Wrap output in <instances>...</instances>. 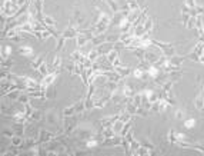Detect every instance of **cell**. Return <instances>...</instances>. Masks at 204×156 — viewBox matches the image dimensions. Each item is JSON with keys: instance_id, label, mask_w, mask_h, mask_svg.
Here are the masks:
<instances>
[{"instance_id": "obj_8", "label": "cell", "mask_w": 204, "mask_h": 156, "mask_svg": "<svg viewBox=\"0 0 204 156\" xmlns=\"http://www.w3.org/2000/svg\"><path fill=\"white\" fill-rule=\"evenodd\" d=\"M86 58H87V56L82 55L79 50H76V52H73V53L70 55V60H72V62H74V63H83Z\"/></svg>"}, {"instance_id": "obj_31", "label": "cell", "mask_w": 204, "mask_h": 156, "mask_svg": "<svg viewBox=\"0 0 204 156\" xmlns=\"http://www.w3.org/2000/svg\"><path fill=\"white\" fill-rule=\"evenodd\" d=\"M198 62L204 65V53H203V55H200V59H198Z\"/></svg>"}, {"instance_id": "obj_16", "label": "cell", "mask_w": 204, "mask_h": 156, "mask_svg": "<svg viewBox=\"0 0 204 156\" xmlns=\"http://www.w3.org/2000/svg\"><path fill=\"white\" fill-rule=\"evenodd\" d=\"M116 72L120 74V76H129V74L131 73V69H129V67H123V66H119V67H116Z\"/></svg>"}, {"instance_id": "obj_17", "label": "cell", "mask_w": 204, "mask_h": 156, "mask_svg": "<svg viewBox=\"0 0 204 156\" xmlns=\"http://www.w3.org/2000/svg\"><path fill=\"white\" fill-rule=\"evenodd\" d=\"M43 25L56 26V25H57V20H56V19H53V17L47 16V15H44V16H43Z\"/></svg>"}, {"instance_id": "obj_23", "label": "cell", "mask_w": 204, "mask_h": 156, "mask_svg": "<svg viewBox=\"0 0 204 156\" xmlns=\"http://www.w3.org/2000/svg\"><path fill=\"white\" fill-rule=\"evenodd\" d=\"M44 92H46V98L47 99L54 98V89H53V85H51V86H47Z\"/></svg>"}, {"instance_id": "obj_30", "label": "cell", "mask_w": 204, "mask_h": 156, "mask_svg": "<svg viewBox=\"0 0 204 156\" xmlns=\"http://www.w3.org/2000/svg\"><path fill=\"white\" fill-rule=\"evenodd\" d=\"M143 146H144V148H147L148 150H153V149H154V146H153L150 142H143Z\"/></svg>"}, {"instance_id": "obj_10", "label": "cell", "mask_w": 204, "mask_h": 156, "mask_svg": "<svg viewBox=\"0 0 204 156\" xmlns=\"http://www.w3.org/2000/svg\"><path fill=\"white\" fill-rule=\"evenodd\" d=\"M22 92L23 90H19V89H17V90H12V92H9L4 98H7L10 102H17L19 98H20V95H22Z\"/></svg>"}, {"instance_id": "obj_19", "label": "cell", "mask_w": 204, "mask_h": 156, "mask_svg": "<svg viewBox=\"0 0 204 156\" xmlns=\"http://www.w3.org/2000/svg\"><path fill=\"white\" fill-rule=\"evenodd\" d=\"M37 72H39V73H40V76H43V77H44V76H47V74L50 73V69L47 67V63L44 62V63H43V65H41L40 67L37 69Z\"/></svg>"}, {"instance_id": "obj_18", "label": "cell", "mask_w": 204, "mask_h": 156, "mask_svg": "<svg viewBox=\"0 0 204 156\" xmlns=\"http://www.w3.org/2000/svg\"><path fill=\"white\" fill-rule=\"evenodd\" d=\"M98 50H97V47H94V49H91L89 52V55H87V58L91 60V62H97V59H98Z\"/></svg>"}, {"instance_id": "obj_13", "label": "cell", "mask_w": 204, "mask_h": 156, "mask_svg": "<svg viewBox=\"0 0 204 156\" xmlns=\"http://www.w3.org/2000/svg\"><path fill=\"white\" fill-rule=\"evenodd\" d=\"M10 55H12V46H9V44L1 46V60L3 59H9Z\"/></svg>"}, {"instance_id": "obj_21", "label": "cell", "mask_w": 204, "mask_h": 156, "mask_svg": "<svg viewBox=\"0 0 204 156\" xmlns=\"http://www.w3.org/2000/svg\"><path fill=\"white\" fill-rule=\"evenodd\" d=\"M41 119H43L41 112H40V110H36V109H34V110H33V113H32V116H30V120H37V122H39V120H41Z\"/></svg>"}, {"instance_id": "obj_22", "label": "cell", "mask_w": 204, "mask_h": 156, "mask_svg": "<svg viewBox=\"0 0 204 156\" xmlns=\"http://www.w3.org/2000/svg\"><path fill=\"white\" fill-rule=\"evenodd\" d=\"M14 135H16V132L13 130V129H3V130H1V136H6V138H10V139H12Z\"/></svg>"}, {"instance_id": "obj_14", "label": "cell", "mask_w": 204, "mask_h": 156, "mask_svg": "<svg viewBox=\"0 0 204 156\" xmlns=\"http://www.w3.org/2000/svg\"><path fill=\"white\" fill-rule=\"evenodd\" d=\"M76 115V103H74V105H70V106H67L64 109V110H63V116H74Z\"/></svg>"}, {"instance_id": "obj_1", "label": "cell", "mask_w": 204, "mask_h": 156, "mask_svg": "<svg viewBox=\"0 0 204 156\" xmlns=\"http://www.w3.org/2000/svg\"><path fill=\"white\" fill-rule=\"evenodd\" d=\"M17 10H19V6H17L16 3H13V1H7L6 4L1 6V16L7 17V19H12V17L17 13Z\"/></svg>"}, {"instance_id": "obj_12", "label": "cell", "mask_w": 204, "mask_h": 156, "mask_svg": "<svg viewBox=\"0 0 204 156\" xmlns=\"http://www.w3.org/2000/svg\"><path fill=\"white\" fill-rule=\"evenodd\" d=\"M87 42H89V39H87L84 34H79V36L76 37V46H77V47H84V46L87 44Z\"/></svg>"}, {"instance_id": "obj_15", "label": "cell", "mask_w": 204, "mask_h": 156, "mask_svg": "<svg viewBox=\"0 0 204 156\" xmlns=\"http://www.w3.org/2000/svg\"><path fill=\"white\" fill-rule=\"evenodd\" d=\"M14 65L12 59H3L1 60V70H10V67Z\"/></svg>"}, {"instance_id": "obj_3", "label": "cell", "mask_w": 204, "mask_h": 156, "mask_svg": "<svg viewBox=\"0 0 204 156\" xmlns=\"http://www.w3.org/2000/svg\"><path fill=\"white\" fill-rule=\"evenodd\" d=\"M61 36H63L64 39H73V37H77V36H79V29H77L73 23H70V25L67 26V29L61 33Z\"/></svg>"}, {"instance_id": "obj_28", "label": "cell", "mask_w": 204, "mask_h": 156, "mask_svg": "<svg viewBox=\"0 0 204 156\" xmlns=\"http://www.w3.org/2000/svg\"><path fill=\"white\" fill-rule=\"evenodd\" d=\"M186 26H187V29H193V27L196 26V19H194V17H190Z\"/></svg>"}, {"instance_id": "obj_9", "label": "cell", "mask_w": 204, "mask_h": 156, "mask_svg": "<svg viewBox=\"0 0 204 156\" xmlns=\"http://www.w3.org/2000/svg\"><path fill=\"white\" fill-rule=\"evenodd\" d=\"M12 129L16 132V135H19V136H26L25 123H19V122H14V123L12 125Z\"/></svg>"}, {"instance_id": "obj_25", "label": "cell", "mask_w": 204, "mask_h": 156, "mask_svg": "<svg viewBox=\"0 0 204 156\" xmlns=\"http://www.w3.org/2000/svg\"><path fill=\"white\" fill-rule=\"evenodd\" d=\"M174 116H176L177 120H183V119H184V110H183V109H177L176 113H174Z\"/></svg>"}, {"instance_id": "obj_6", "label": "cell", "mask_w": 204, "mask_h": 156, "mask_svg": "<svg viewBox=\"0 0 204 156\" xmlns=\"http://www.w3.org/2000/svg\"><path fill=\"white\" fill-rule=\"evenodd\" d=\"M44 59H46V56H43V55H39V56H36V58H34V59L32 60V63H30V67L37 70V69H39V67H40V66L43 65L44 62H46Z\"/></svg>"}, {"instance_id": "obj_2", "label": "cell", "mask_w": 204, "mask_h": 156, "mask_svg": "<svg viewBox=\"0 0 204 156\" xmlns=\"http://www.w3.org/2000/svg\"><path fill=\"white\" fill-rule=\"evenodd\" d=\"M56 138V133H53V132H49V130H44V129H40L39 132V138H37V142L41 143V145H44V143H47L50 140H53Z\"/></svg>"}, {"instance_id": "obj_11", "label": "cell", "mask_w": 204, "mask_h": 156, "mask_svg": "<svg viewBox=\"0 0 204 156\" xmlns=\"http://www.w3.org/2000/svg\"><path fill=\"white\" fill-rule=\"evenodd\" d=\"M23 136H19V135H14L12 139H10V143H12V146H14V148H20L22 145H23V142L25 139H22Z\"/></svg>"}, {"instance_id": "obj_20", "label": "cell", "mask_w": 204, "mask_h": 156, "mask_svg": "<svg viewBox=\"0 0 204 156\" xmlns=\"http://www.w3.org/2000/svg\"><path fill=\"white\" fill-rule=\"evenodd\" d=\"M144 74H146V70H144L143 67H137V69H134V72H133V76L137 77V79H143Z\"/></svg>"}, {"instance_id": "obj_7", "label": "cell", "mask_w": 204, "mask_h": 156, "mask_svg": "<svg viewBox=\"0 0 204 156\" xmlns=\"http://www.w3.org/2000/svg\"><path fill=\"white\" fill-rule=\"evenodd\" d=\"M19 53H20L22 56H25V58H32L33 55H34L33 47L27 46V44H25V46H20V47H19Z\"/></svg>"}, {"instance_id": "obj_29", "label": "cell", "mask_w": 204, "mask_h": 156, "mask_svg": "<svg viewBox=\"0 0 204 156\" xmlns=\"http://www.w3.org/2000/svg\"><path fill=\"white\" fill-rule=\"evenodd\" d=\"M186 6L187 7H190V9H196V1L194 0H186Z\"/></svg>"}, {"instance_id": "obj_26", "label": "cell", "mask_w": 204, "mask_h": 156, "mask_svg": "<svg viewBox=\"0 0 204 156\" xmlns=\"http://www.w3.org/2000/svg\"><path fill=\"white\" fill-rule=\"evenodd\" d=\"M194 125H196V120H194V119H187V120L184 122V126H186L187 129H193Z\"/></svg>"}, {"instance_id": "obj_5", "label": "cell", "mask_w": 204, "mask_h": 156, "mask_svg": "<svg viewBox=\"0 0 204 156\" xmlns=\"http://www.w3.org/2000/svg\"><path fill=\"white\" fill-rule=\"evenodd\" d=\"M46 123L50 125V126H54L56 125V110L54 109H50L47 110V113H46Z\"/></svg>"}, {"instance_id": "obj_24", "label": "cell", "mask_w": 204, "mask_h": 156, "mask_svg": "<svg viewBox=\"0 0 204 156\" xmlns=\"http://www.w3.org/2000/svg\"><path fill=\"white\" fill-rule=\"evenodd\" d=\"M203 49H204V44L201 43V42H198L197 46H196V49H194V53L200 56V55H203Z\"/></svg>"}, {"instance_id": "obj_4", "label": "cell", "mask_w": 204, "mask_h": 156, "mask_svg": "<svg viewBox=\"0 0 204 156\" xmlns=\"http://www.w3.org/2000/svg\"><path fill=\"white\" fill-rule=\"evenodd\" d=\"M57 74H59V72H51V73H49L47 76H44V77H43V80L40 82L43 90H46V87H47V86H51V85H53V82H54V80H56V77H57Z\"/></svg>"}, {"instance_id": "obj_27", "label": "cell", "mask_w": 204, "mask_h": 156, "mask_svg": "<svg viewBox=\"0 0 204 156\" xmlns=\"http://www.w3.org/2000/svg\"><path fill=\"white\" fill-rule=\"evenodd\" d=\"M64 42H66V39L63 37V36H60V37H59V43H57V47H56V50H57V52H60V50L63 49V46H64Z\"/></svg>"}]
</instances>
